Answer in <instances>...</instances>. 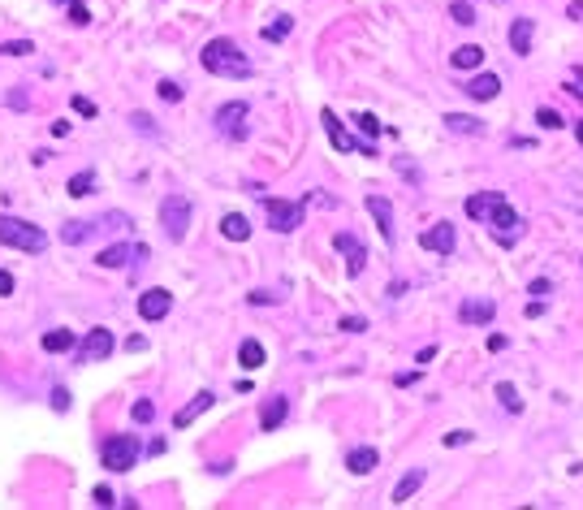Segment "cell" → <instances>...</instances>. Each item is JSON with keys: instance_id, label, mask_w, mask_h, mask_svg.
Instances as JSON below:
<instances>
[{"instance_id": "obj_1", "label": "cell", "mask_w": 583, "mask_h": 510, "mask_svg": "<svg viewBox=\"0 0 583 510\" xmlns=\"http://www.w3.org/2000/svg\"><path fill=\"white\" fill-rule=\"evenodd\" d=\"M199 61H203V70H207V74H216V78H234V82H242V78H251V74H255L251 57L242 52V48H238L234 39H207V43H203V52H199Z\"/></svg>"}, {"instance_id": "obj_2", "label": "cell", "mask_w": 583, "mask_h": 510, "mask_svg": "<svg viewBox=\"0 0 583 510\" xmlns=\"http://www.w3.org/2000/svg\"><path fill=\"white\" fill-rule=\"evenodd\" d=\"M0 242L18 246V251H26V255H39L43 246H48V234H43L39 225L22 221V217H5V212H0Z\"/></svg>"}, {"instance_id": "obj_3", "label": "cell", "mask_w": 583, "mask_h": 510, "mask_svg": "<svg viewBox=\"0 0 583 510\" xmlns=\"http://www.w3.org/2000/svg\"><path fill=\"white\" fill-rule=\"evenodd\" d=\"M139 450L143 446L134 433H112L100 446V463H104V471H130V467H139Z\"/></svg>"}, {"instance_id": "obj_4", "label": "cell", "mask_w": 583, "mask_h": 510, "mask_svg": "<svg viewBox=\"0 0 583 510\" xmlns=\"http://www.w3.org/2000/svg\"><path fill=\"white\" fill-rule=\"evenodd\" d=\"M190 217H194V208H190L186 195L169 190L165 199H160V225H165V238H169V242H182V238H186Z\"/></svg>"}, {"instance_id": "obj_5", "label": "cell", "mask_w": 583, "mask_h": 510, "mask_svg": "<svg viewBox=\"0 0 583 510\" xmlns=\"http://www.w3.org/2000/svg\"><path fill=\"white\" fill-rule=\"evenodd\" d=\"M117 225H130L125 212H104V217H95V221H65V225H61V242H65V246H83V242H91L95 234L117 229Z\"/></svg>"}, {"instance_id": "obj_6", "label": "cell", "mask_w": 583, "mask_h": 510, "mask_svg": "<svg viewBox=\"0 0 583 510\" xmlns=\"http://www.w3.org/2000/svg\"><path fill=\"white\" fill-rule=\"evenodd\" d=\"M255 199L264 204L268 225L277 229V234H294V229L303 225V204H294V199H277V195H264V190H259Z\"/></svg>"}, {"instance_id": "obj_7", "label": "cell", "mask_w": 583, "mask_h": 510, "mask_svg": "<svg viewBox=\"0 0 583 510\" xmlns=\"http://www.w3.org/2000/svg\"><path fill=\"white\" fill-rule=\"evenodd\" d=\"M112 351H117L112 328H87V337L78 342V364H104Z\"/></svg>"}, {"instance_id": "obj_8", "label": "cell", "mask_w": 583, "mask_h": 510, "mask_svg": "<svg viewBox=\"0 0 583 510\" xmlns=\"http://www.w3.org/2000/svg\"><path fill=\"white\" fill-rule=\"evenodd\" d=\"M247 117H251V104L247 100L221 104L216 108V130H221L225 139H247Z\"/></svg>"}, {"instance_id": "obj_9", "label": "cell", "mask_w": 583, "mask_h": 510, "mask_svg": "<svg viewBox=\"0 0 583 510\" xmlns=\"http://www.w3.org/2000/svg\"><path fill=\"white\" fill-rule=\"evenodd\" d=\"M143 259H147V246L117 242V246H104V251L95 255V264L100 268H125V264H143Z\"/></svg>"}, {"instance_id": "obj_10", "label": "cell", "mask_w": 583, "mask_h": 510, "mask_svg": "<svg viewBox=\"0 0 583 510\" xmlns=\"http://www.w3.org/2000/svg\"><path fill=\"white\" fill-rule=\"evenodd\" d=\"M419 242H424V251L453 255V246H458V229H453L449 221H436L432 229H424V234H419Z\"/></svg>"}, {"instance_id": "obj_11", "label": "cell", "mask_w": 583, "mask_h": 510, "mask_svg": "<svg viewBox=\"0 0 583 510\" xmlns=\"http://www.w3.org/2000/svg\"><path fill=\"white\" fill-rule=\"evenodd\" d=\"M169 307H173V294H169V290H160V286H156V290H143V294H139V316L147 320V324L165 320V316H169Z\"/></svg>"}, {"instance_id": "obj_12", "label": "cell", "mask_w": 583, "mask_h": 510, "mask_svg": "<svg viewBox=\"0 0 583 510\" xmlns=\"http://www.w3.org/2000/svg\"><path fill=\"white\" fill-rule=\"evenodd\" d=\"M489 221L497 225V242H501V246H510V242L518 238V225H523V221H518V212H514L506 199H501V204L489 212Z\"/></svg>"}, {"instance_id": "obj_13", "label": "cell", "mask_w": 583, "mask_h": 510, "mask_svg": "<svg viewBox=\"0 0 583 510\" xmlns=\"http://www.w3.org/2000/svg\"><path fill=\"white\" fill-rule=\"evenodd\" d=\"M367 212H371V221H376L380 238L393 246V242H398V234H393V204H389L385 195H367Z\"/></svg>"}, {"instance_id": "obj_14", "label": "cell", "mask_w": 583, "mask_h": 510, "mask_svg": "<svg viewBox=\"0 0 583 510\" xmlns=\"http://www.w3.org/2000/svg\"><path fill=\"white\" fill-rule=\"evenodd\" d=\"M289 415V398L285 393H272V398H264V411H259V433H277L281 424Z\"/></svg>"}, {"instance_id": "obj_15", "label": "cell", "mask_w": 583, "mask_h": 510, "mask_svg": "<svg viewBox=\"0 0 583 510\" xmlns=\"http://www.w3.org/2000/svg\"><path fill=\"white\" fill-rule=\"evenodd\" d=\"M333 246H337L342 255H350V264H346V273H350V277H359V273L367 268V251H363V242L354 238V234H337V238H333Z\"/></svg>"}, {"instance_id": "obj_16", "label": "cell", "mask_w": 583, "mask_h": 510, "mask_svg": "<svg viewBox=\"0 0 583 510\" xmlns=\"http://www.w3.org/2000/svg\"><path fill=\"white\" fill-rule=\"evenodd\" d=\"M493 316H497V303L493 299H467L458 307V320L462 324H493Z\"/></svg>"}, {"instance_id": "obj_17", "label": "cell", "mask_w": 583, "mask_h": 510, "mask_svg": "<svg viewBox=\"0 0 583 510\" xmlns=\"http://www.w3.org/2000/svg\"><path fill=\"white\" fill-rule=\"evenodd\" d=\"M324 135H329V143L337 147V152H359V143H354L350 135H346V126H342V117H337V112H329V108H324Z\"/></svg>"}, {"instance_id": "obj_18", "label": "cell", "mask_w": 583, "mask_h": 510, "mask_svg": "<svg viewBox=\"0 0 583 510\" xmlns=\"http://www.w3.org/2000/svg\"><path fill=\"white\" fill-rule=\"evenodd\" d=\"M424 480H428V467H411V471L393 484V502H398V506H402V502H411L415 493L424 489Z\"/></svg>"}, {"instance_id": "obj_19", "label": "cell", "mask_w": 583, "mask_h": 510, "mask_svg": "<svg viewBox=\"0 0 583 510\" xmlns=\"http://www.w3.org/2000/svg\"><path fill=\"white\" fill-rule=\"evenodd\" d=\"M531 35H536V18H514V26H510V48H514L518 57L531 52Z\"/></svg>"}, {"instance_id": "obj_20", "label": "cell", "mask_w": 583, "mask_h": 510, "mask_svg": "<svg viewBox=\"0 0 583 510\" xmlns=\"http://www.w3.org/2000/svg\"><path fill=\"white\" fill-rule=\"evenodd\" d=\"M212 402H216V393H212V389H203V393H199V398H194L190 406H182V411L173 415V429H186V424H194V420H199V415H203V411L212 406Z\"/></svg>"}, {"instance_id": "obj_21", "label": "cell", "mask_w": 583, "mask_h": 510, "mask_svg": "<svg viewBox=\"0 0 583 510\" xmlns=\"http://www.w3.org/2000/svg\"><path fill=\"white\" fill-rule=\"evenodd\" d=\"M501 199H506L501 190H480V195H471V199H467V217H471V221H484Z\"/></svg>"}, {"instance_id": "obj_22", "label": "cell", "mask_w": 583, "mask_h": 510, "mask_svg": "<svg viewBox=\"0 0 583 510\" xmlns=\"http://www.w3.org/2000/svg\"><path fill=\"white\" fill-rule=\"evenodd\" d=\"M462 91L471 95V100H497V91H501V78H497V74H475V78L467 82Z\"/></svg>"}, {"instance_id": "obj_23", "label": "cell", "mask_w": 583, "mask_h": 510, "mask_svg": "<svg viewBox=\"0 0 583 510\" xmlns=\"http://www.w3.org/2000/svg\"><path fill=\"white\" fill-rule=\"evenodd\" d=\"M221 234L229 242H247L251 238V221L242 217V212H225V217H221Z\"/></svg>"}, {"instance_id": "obj_24", "label": "cell", "mask_w": 583, "mask_h": 510, "mask_svg": "<svg viewBox=\"0 0 583 510\" xmlns=\"http://www.w3.org/2000/svg\"><path fill=\"white\" fill-rule=\"evenodd\" d=\"M238 364L247 368V372H255V368H264V364H268V351L259 346V337H247V342L238 346Z\"/></svg>"}, {"instance_id": "obj_25", "label": "cell", "mask_w": 583, "mask_h": 510, "mask_svg": "<svg viewBox=\"0 0 583 510\" xmlns=\"http://www.w3.org/2000/svg\"><path fill=\"white\" fill-rule=\"evenodd\" d=\"M376 463H380V454L371 450V446H359V450H350V458H346V467H350L354 475H367V471H376Z\"/></svg>"}, {"instance_id": "obj_26", "label": "cell", "mask_w": 583, "mask_h": 510, "mask_svg": "<svg viewBox=\"0 0 583 510\" xmlns=\"http://www.w3.org/2000/svg\"><path fill=\"white\" fill-rule=\"evenodd\" d=\"M480 61H484V48H480V43H462L458 52L449 57L453 70H480Z\"/></svg>"}, {"instance_id": "obj_27", "label": "cell", "mask_w": 583, "mask_h": 510, "mask_svg": "<svg viewBox=\"0 0 583 510\" xmlns=\"http://www.w3.org/2000/svg\"><path fill=\"white\" fill-rule=\"evenodd\" d=\"M78 346V337L70 333V328H52V333H43V351L48 355H65V351H74Z\"/></svg>"}, {"instance_id": "obj_28", "label": "cell", "mask_w": 583, "mask_h": 510, "mask_svg": "<svg viewBox=\"0 0 583 510\" xmlns=\"http://www.w3.org/2000/svg\"><path fill=\"white\" fill-rule=\"evenodd\" d=\"M445 130H453V135H484V121L467 117V112H445Z\"/></svg>"}, {"instance_id": "obj_29", "label": "cell", "mask_w": 583, "mask_h": 510, "mask_svg": "<svg viewBox=\"0 0 583 510\" xmlns=\"http://www.w3.org/2000/svg\"><path fill=\"white\" fill-rule=\"evenodd\" d=\"M289 30H294V18H285V13H281L277 22H268L264 30H259V39H268V43H281V39L289 35Z\"/></svg>"}, {"instance_id": "obj_30", "label": "cell", "mask_w": 583, "mask_h": 510, "mask_svg": "<svg viewBox=\"0 0 583 510\" xmlns=\"http://www.w3.org/2000/svg\"><path fill=\"white\" fill-rule=\"evenodd\" d=\"M393 173H402L411 186H424V173H419V164L411 156H393Z\"/></svg>"}, {"instance_id": "obj_31", "label": "cell", "mask_w": 583, "mask_h": 510, "mask_svg": "<svg viewBox=\"0 0 583 510\" xmlns=\"http://www.w3.org/2000/svg\"><path fill=\"white\" fill-rule=\"evenodd\" d=\"M497 398H501V406H506L510 415H523V398H518V389H514L510 381H501V385H497Z\"/></svg>"}, {"instance_id": "obj_32", "label": "cell", "mask_w": 583, "mask_h": 510, "mask_svg": "<svg viewBox=\"0 0 583 510\" xmlns=\"http://www.w3.org/2000/svg\"><path fill=\"white\" fill-rule=\"evenodd\" d=\"M95 190V173L87 169V173H74L70 177V195H74V199H87V195Z\"/></svg>"}, {"instance_id": "obj_33", "label": "cell", "mask_w": 583, "mask_h": 510, "mask_svg": "<svg viewBox=\"0 0 583 510\" xmlns=\"http://www.w3.org/2000/svg\"><path fill=\"white\" fill-rule=\"evenodd\" d=\"M449 18L458 22V26H471V22H475V5H471V0H453V5H449Z\"/></svg>"}, {"instance_id": "obj_34", "label": "cell", "mask_w": 583, "mask_h": 510, "mask_svg": "<svg viewBox=\"0 0 583 510\" xmlns=\"http://www.w3.org/2000/svg\"><path fill=\"white\" fill-rule=\"evenodd\" d=\"M130 420H134V424H152L156 420V402L152 398H139L134 406H130Z\"/></svg>"}, {"instance_id": "obj_35", "label": "cell", "mask_w": 583, "mask_h": 510, "mask_svg": "<svg viewBox=\"0 0 583 510\" xmlns=\"http://www.w3.org/2000/svg\"><path fill=\"white\" fill-rule=\"evenodd\" d=\"M35 52V43L30 39H13V43H0V57H30Z\"/></svg>"}, {"instance_id": "obj_36", "label": "cell", "mask_w": 583, "mask_h": 510, "mask_svg": "<svg viewBox=\"0 0 583 510\" xmlns=\"http://www.w3.org/2000/svg\"><path fill=\"white\" fill-rule=\"evenodd\" d=\"M130 126H134L139 135H147V139H160V130H156V121L147 117V112H134V117H130Z\"/></svg>"}, {"instance_id": "obj_37", "label": "cell", "mask_w": 583, "mask_h": 510, "mask_svg": "<svg viewBox=\"0 0 583 510\" xmlns=\"http://www.w3.org/2000/svg\"><path fill=\"white\" fill-rule=\"evenodd\" d=\"M354 126H359L367 139H376V135H380V121L371 117V112H354Z\"/></svg>"}, {"instance_id": "obj_38", "label": "cell", "mask_w": 583, "mask_h": 510, "mask_svg": "<svg viewBox=\"0 0 583 510\" xmlns=\"http://www.w3.org/2000/svg\"><path fill=\"white\" fill-rule=\"evenodd\" d=\"M65 5H70V22H74V26H87V22H91V13H87L83 0H65Z\"/></svg>"}, {"instance_id": "obj_39", "label": "cell", "mask_w": 583, "mask_h": 510, "mask_svg": "<svg viewBox=\"0 0 583 510\" xmlns=\"http://www.w3.org/2000/svg\"><path fill=\"white\" fill-rule=\"evenodd\" d=\"M156 91H160V100H169V104H177V100H182V87H177V82H169V78L160 82Z\"/></svg>"}, {"instance_id": "obj_40", "label": "cell", "mask_w": 583, "mask_h": 510, "mask_svg": "<svg viewBox=\"0 0 583 510\" xmlns=\"http://www.w3.org/2000/svg\"><path fill=\"white\" fill-rule=\"evenodd\" d=\"M536 121H540L544 130H562V126H566V121L558 117V112H553V108H540V112H536Z\"/></svg>"}, {"instance_id": "obj_41", "label": "cell", "mask_w": 583, "mask_h": 510, "mask_svg": "<svg viewBox=\"0 0 583 510\" xmlns=\"http://www.w3.org/2000/svg\"><path fill=\"white\" fill-rule=\"evenodd\" d=\"M52 411H61V415L70 411V389H65V385H57V389H52Z\"/></svg>"}, {"instance_id": "obj_42", "label": "cell", "mask_w": 583, "mask_h": 510, "mask_svg": "<svg viewBox=\"0 0 583 510\" xmlns=\"http://www.w3.org/2000/svg\"><path fill=\"white\" fill-rule=\"evenodd\" d=\"M91 498H95V506H117L112 489H104V484H95V489H91Z\"/></svg>"}, {"instance_id": "obj_43", "label": "cell", "mask_w": 583, "mask_h": 510, "mask_svg": "<svg viewBox=\"0 0 583 510\" xmlns=\"http://www.w3.org/2000/svg\"><path fill=\"white\" fill-rule=\"evenodd\" d=\"M70 104H74V112H83V117H95V112H100V108H95V104L87 100V95H74Z\"/></svg>"}, {"instance_id": "obj_44", "label": "cell", "mask_w": 583, "mask_h": 510, "mask_svg": "<svg viewBox=\"0 0 583 510\" xmlns=\"http://www.w3.org/2000/svg\"><path fill=\"white\" fill-rule=\"evenodd\" d=\"M337 328H342V333H363L367 320H359V316H342V324H337Z\"/></svg>"}, {"instance_id": "obj_45", "label": "cell", "mask_w": 583, "mask_h": 510, "mask_svg": "<svg viewBox=\"0 0 583 510\" xmlns=\"http://www.w3.org/2000/svg\"><path fill=\"white\" fill-rule=\"evenodd\" d=\"M467 441H471V433H462V429H458V433H445V446H449V450L467 446Z\"/></svg>"}, {"instance_id": "obj_46", "label": "cell", "mask_w": 583, "mask_h": 510, "mask_svg": "<svg viewBox=\"0 0 583 510\" xmlns=\"http://www.w3.org/2000/svg\"><path fill=\"white\" fill-rule=\"evenodd\" d=\"M9 108H30V100H26V91H13V95H9Z\"/></svg>"}, {"instance_id": "obj_47", "label": "cell", "mask_w": 583, "mask_h": 510, "mask_svg": "<svg viewBox=\"0 0 583 510\" xmlns=\"http://www.w3.org/2000/svg\"><path fill=\"white\" fill-rule=\"evenodd\" d=\"M566 91H575L579 100H583V70H575V78H571V87H566Z\"/></svg>"}, {"instance_id": "obj_48", "label": "cell", "mask_w": 583, "mask_h": 510, "mask_svg": "<svg viewBox=\"0 0 583 510\" xmlns=\"http://www.w3.org/2000/svg\"><path fill=\"white\" fill-rule=\"evenodd\" d=\"M489 351H506V333H493L489 337Z\"/></svg>"}, {"instance_id": "obj_49", "label": "cell", "mask_w": 583, "mask_h": 510, "mask_svg": "<svg viewBox=\"0 0 583 510\" xmlns=\"http://www.w3.org/2000/svg\"><path fill=\"white\" fill-rule=\"evenodd\" d=\"M0 294H13V277L9 273H0Z\"/></svg>"}, {"instance_id": "obj_50", "label": "cell", "mask_w": 583, "mask_h": 510, "mask_svg": "<svg viewBox=\"0 0 583 510\" xmlns=\"http://www.w3.org/2000/svg\"><path fill=\"white\" fill-rule=\"evenodd\" d=\"M575 139H579V147H583V121H575Z\"/></svg>"}]
</instances>
